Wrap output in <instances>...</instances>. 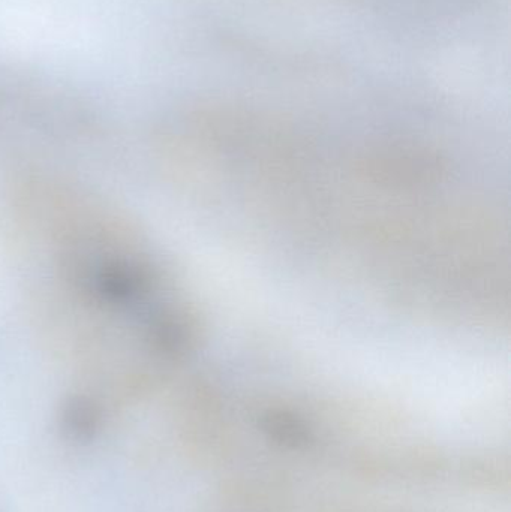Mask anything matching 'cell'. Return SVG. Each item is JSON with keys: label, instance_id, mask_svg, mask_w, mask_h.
Returning a JSON list of instances; mask_svg holds the SVG:
<instances>
[{"label": "cell", "instance_id": "7a4b0ae2", "mask_svg": "<svg viewBox=\"0 0 511 512\" xmlns=\"http://www.w3.org/2000/svg\"><path fill=\"white\" fill-rule=\"evenodd\" d=\"M63 429L75 441H90L99 427V411L92 400L74 397L63 409Z\"/></svg>", "mask_w": 511, "mask_h": 512}, {"label": "cell", "instance_id": "6da1fadb", "mask_svg": "<svg viewBox=\"0 0 511 512\" xmlns=\"http://www.w3.org/2000/svg\"><path fill=\"white\" fill-rule=\"evenodd\" d=\"M99 289L108 300L125 301L143 288V274L126 262H111L98 276Z\"/></svg>", "mask_w": 511, "mask_h": 512}]
</instances>
